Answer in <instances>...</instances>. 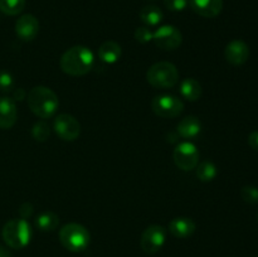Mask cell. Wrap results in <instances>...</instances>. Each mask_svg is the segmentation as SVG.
Wrapping results in <instances>:
<instances>
[{"mask_svg": "<svg viewBox=\"0 0 258 257\" xmlns=\"http://www.w3.org/2000/svg\"><path fill=\"white\" fill-rule=\"evenodd\" d=\"M164 4L170 12H183L188 8L189 0H164Z\"/></svg>", "mask_w": 258, "mask_h": 257, "instance_id": "cell-27", "label": "cell"}, {"mask_svg": "<svg viewBox=\"0 0 258 257\" xmlns=\"http://www.w3.org/2000/svg\"><path fill=\"white\" fill-rule=\"evenodd\" d=\"M197 226L193 219L186 217H178L169 223V232L176 238H189L196 232Z\"/></svg>", "mask_w": 258, "mask_h": 257, "instance_id": "cell-15", "label": "cell"}, {"mask_svg": "<svg viewBox=\"0 0 258 257\" xmlns=\"http://www.w3.org/2000/svg\"><path fill=\"white\" fill-rule=\"evenodd\" d=\"M14 88V78L8 71H0V91L10 92Z\"/></svg>", "mask_w": 258, "mask_h": 257, "instance_id": "cell-25", "label": "cell"}, {"mask_svg": "<svg viewBox=\"0 0 258 257\" xmlns=\"http://www.w3.org/2000/svg\"><path fill=\"white\" fill-rule=\"evenodd\" d=\"M153 40L156 47L163 50L178 49L183 42L180 30L174 25H163L154 32Z\"/></svg>", "mask_w": 258, "mask_h": 257, "instance_id": "cell-9", "label": "cell"}, {"mask_svg": "<svg viewBox=\"0 0 258 257\" xmlns=\"http://www.w3.org/2000/svg\"><path fill=\"white\" fill-rule=\"evenodd\" d=\"M95 63V55L90 48L85 45H75L66 50L60 57L59 66L67 75L78 77L85 76L92 70Z\"/></svg>", "mask_w": 258, "mask_h": 257, "instance_id": "cell-1", "label": "cell"}, {"mask_svg": "<svg viewBox=\"0 0 258 257\" xmlns=\"http://www.w3.org/2000/svg\"><path fill=\"white\" fill-rule=\"evenodd\" d=\"M146 80L155 88H171L178 83L179 71L171 62H158L148 70Z\"/></svg>", "mask_w": 258, "mask_h": 257, "instance_id": "cell-5", "label": "cell"}, {"mask_svg": "<svg viewBox=\"0 0 258 257\" xmlns=\"http://www.w3.org/2000/svg\"><path fill=\"white\" fill-rule=\"evenodd\" d=\"M140 19L148 27H156L163 20V12L155 5H146L140 10Z\"/></svg>", "mask_w": 258, "mask_h": 257, "instance_id": "cell-20", "label": "cell"}, {"mask_svg": "<svg viewBox=\"0 0 258 257\" xmlns=\"http://www.w3.org/2000/svg\"><path fill=\"white\" fill-rule=\"evenodd\" d=\"M241 197L246 203L258 204V188L253 185H246L241 189Z\"/></svg>", "mask_w": 258, "mask_h": 257, "instance_id": "cell-24", "label": "cell"}, {"mask_svg": "<svg viewBox=\"0 0 258 257\" xmlns=\"http://www.w3.org/2000/svg\"><path fill=\"white\" fill-rule=\"evenodd\" d=\"M154 113L163 118H174L184 111V103L173 95L155 96L151 101Z\"/></svg>", "mask_w": 258, "mask_h": 257, "instance_id": "cell-6", "label": "cell"}, {"mask_svg": "<svg viewBox=\"0 0 258 257\" xmlns=\"http://www.w3.org/2000/svg\"><path fill=\"white\" fill-rule=\"evenodd\" d=\"M248 144L253 150L258 151V131H252L248 136Z\"/></svg>", "mask_w": 258, "mask_h": 257, "instance_id": "cell-29", "label": "cell"}, {"mask_svg": "<svg viewBox=\"0 0 258 257\" xmlns=\"http://www.w3.org/2000/svg\"><path fill=\"white\" fill-rule=\"evenodd\" d=\"M19 213H20V216H22V218H24V219L28 218V217H30V214L33 213L32 204H29V203L23 204L19 209Z\"/></svg>", "mask_w": 258, "mask_h": 257, "instance_id": "cell-28", "label": "cell"}, {"mask_svg": "<svg viewBox=\"0 0 258 257\" xmlns=\"http://www.w3.org/2000/svg\"><path fill=\"white\" fill-rule=\"evenodd\" d=\"M27 102L30 111L39 118H50L59 107L58 96L45 86H35L28 92Z\"/></svg>", "mask_w": 258, "mask_h": 257, "instance_id": "cell-2", "label": "cell"}, {"mask_svg": "<svg viewBox=\"0 0 258 257\" xmlns=\"http://www.w3.org/2000/svg\"><path fill=\"white\" fill-rule=\"evenodd\" d=\"M25 97V91L23 88H18L14 91V98L15 100H23Z\"/></svg>", "mask_w": 258, "mask_h": 257, "instance_id": "cell-30", "label": "cell"}, {"mask_svg": "<svg viewBox=\"0 0 258 257\" xmlns=\"http://www.w3.org/2000/svg\"><path fill=\"white\" fill-rule=\"evenodd\" d=\"M189 5L201 17L214 18L221 14L223 0H189Z\"/></svg>", "mask_w": 258, "mask_h": 257, "instance_id": "cell-14", "label": "cell"}, {"mask_svg": "<svg viewBox=\"0 0 258 257\" xmlns=\"http://www.w3.org/2000/svg\"><path fill=\"white\" fill-rule=\"evenodd\" d=\"M32 135L35 140L40 141V143L48 140V138L50 136L49 125H48L47 122H44V121H38V122H35L34 126H33Z\"/></svg>", "mask_w": 258, "mask_h": 257, "instance_id": "cell-23", "label": "cell"}, {"mask_svg": "<svg viewBox=\"0 0 258 257\" xmlns=\"http://www.w3.org/2000/svg\"><path fill=\"white\" fill-rule=\"evenodd\" d=\"M53 128L63 141L77 140L81 134V123L75 116L70 113H59L54 118Z\"/></svg>", "mask_w": 258, "mask_h": 257, "instance_id": "cell-10", "label": "cell"}, {"mask_svg": "<svg viewBox=\"0 0 258 257\" xmlns=\"http://www.w3.org/2000/svg\"><path fill=\"white\" fill-rule=\"evenodd\" d=\"M15 33L24 42H32L39 33V22L32 14H24L15 23Z\"/></svg>", "mask_w": 258, "mask_h": 257, "instance_id": "cell-11", "label": "cell"}, {"mask_svg": "<svg viewBox=\"0 0 258 257\" xmlns=\"http://www.w3.org/2000/svg\"><path fill=\"white\" fill-rule=\"evenodd\" d=\"M176 130H178V134L181 138L191 140V139H196L201 134L202 122L199 121V118L194 117V116H188V117H184L178 123Z\"/></svg>", "mask_w": 258, "mask_h": 257, "instance_id": "cell-16", "label": "cell"}, {"mask_svg": "<svg viewBox=\"0 0 258 257\" xmlns=\"http://www.w3.org/2000/svg\"><path fill=\"white\" fill-rule=\"evenodd\" d=\"M154 33L148 27H139L135 30V39L141 44H146L150 40H153Z\"/></svg>", "mask_w": 258, "mask_h": 257, "instance_id": "cell-26", "label": "cell"}, {"mask_svg": "<svg viewBox=\"0 0 258 257\" xmlns=\"http://www.w3.org/2000/svg\"><path fill=\"white\" fill-rule=\"evenodd\" d=\"M197 178L201 181H204V183H208V181H212L218 174V170H217L216 164L212 163V161H202L199 165H197Z\"/></svg>", "mask_w": 258, "mask_h": 257, "instance_id": "cell-21", "label": "cell"}, {"mask_svg": "<svg viewBox=\"0 0 258 257\" xmlns=\"http://www.w3.org/2000/svg\"><path fill=\"white\" fill-rule=\"evenodd\" d=\"M2 236L10 248L22 249L32 239V227L24 218L10 219L3 227Z\"/></svg>", "mask_w": 258, "mask_h": 257, "instance_id": "cell-3", "label": "cell"}, {"mask_svg": "<svg viewBox=\"0 0 258 257\" xmlns=\"http://www.w3.org/2000/svg\"><path fill=\"white\" fill-rule=\"evenodd\" d=\"M257 218H258V216H257Z\"/></svg>", "mask_w": 258, "mask_h": 257, "instance_id": "cell-32", "label": "cell"}, {"mask_svg": "<svg viewBox=\"0 0 258 257\" xmlns=\"http://www.w3.org/2000/svg\"><path fill=\"white\" fill-rule=\"evenodd\" d=\"M18 111L14 100L7 96L0 97V128L8 130L17 122Z\"/></svg>", "mask_w": 258, "mask_h": 257, "instance_id": "cell-13", "label": "cell"}, {"mask_svg": "<svg viewBox=\"0 0 258 257\" xmlns=\"http://www.w3.org/2000/svg\"><path fill=\"white\" fill-rule=\"evenodd\" d=\"M121 53L122 50H121L120 44L113 40H107L98 48V58L107 65H113L117 62L121 58Z\"/></svg>", "mask_w": 258, "mask_h": 257, "instance_id": "cell-17", "label": "cell"}, {"mask_svg": "<svg viewBox=\"0 0 258 257\" xmlns=\"http://www.w3.org/2000/svg\"><path fill=\"white\" fill-rule=\"evenodd\" d=\"M174 163L179 169L184 171L193 170L199 163V151L197 146L190 141L178 144L173 153Z\"/></svg>", "mask_w": 258, "mask_h": 257, "instance_id": "cell-7", "label": "cell"}, {"mask_svg": "<svg viewBox=\"0 0 258 257\" xmlns=\"http://www.w3.org/2000/svg\"><path fill=\"white\" fill-rule=\"evenodd\" d=\"M25 0H0V10L7 15H18L24 10Z\"/></svg>", "mask_w": 258, "mask_h": 257, "instance_id": "cell-22", "label": "cell"}, {"mask_svg": "<svg viewBox=\"0 0 258 257\" xmlns=\"http://www.w3.org/2000/svg\"><path fill=\"white\" fill-rule=\"evenodd\" d=\"M0 257H12L10 256V252L5 247H3L2 244H0Z\"/></svg>", "mask_w": 258, "mask_h": 257, "instance_id": "cell-31", "label": "cell"}, {"mask_svg": "<svg viewBox=\"0 0 258 257\" xmlns=\"http://www.w3.org/2000/svg\"><path fill=\"white\" fill-rule=\"evenodd\" d=\"M224 57H226L227 62L233 66L244 65L249 58L248 45L243 40H232L224 49Z\"/></svg>", "mask_w": 258, "mask_h": 257, "instance_id": "cell-12", "label": "cell"}, {"mask_svg": "<svg viewBox=\"0 0 258 257\" xmlns=\"http://www.w3.org/2000/svg\"><path fill=\"white\" fill-rule=\"evenodd\" d=\"M180 93L185 100L198 101L202 97V86L194 78H185L180 83Z\"/></svg>", "mask_w": 258, "mask_h": 257, "instance_id": "cell-19", "label": "cell"}, {"mask_svg": "<svg viewBox=\"0 0 258 257\" xmlns=\"http://www.w3.org/2000/svg\"><path fill=\"white\" fill-rule=\"evenodd\" d=\"M166 241V229L159 224H151L144 231L140 239L143 251L148 254H154L163 248Z\"/></svg>", "mask_w": 258, "mask_h": 257, "instance_id": "cell-8", "label": "cell"}, {"mask_svg": "<svg viewBox=\"0 0 258 257\" xmlns=\"http://www.w3.org/2000/svg\"><path fill=\"white\" fill-rule=\"evenodd\" d=\"M35 226L42 232L55 231L58 228V226H59V217L54 212H42L35 218Z\"/></svg>", "mask_w": 258, "mask_h": 257, "instance_id": "cell-18", "label": "cell"}, {"mask_svg": "<svg viewBox=\"0 0 258 257\" xmlns=\"http://www.w3.org/2000/svg\"><path fill=\"white\" fill-rule=\"evenodd\" d=\"M59 241L71 252L85 251L91 241L88 229L80 223H68L59 231Z\"/></svg>", "mask_w": 258, "mask_h": 257, "instance_id": "cell-4", "label": "cell"}]
</instances>
